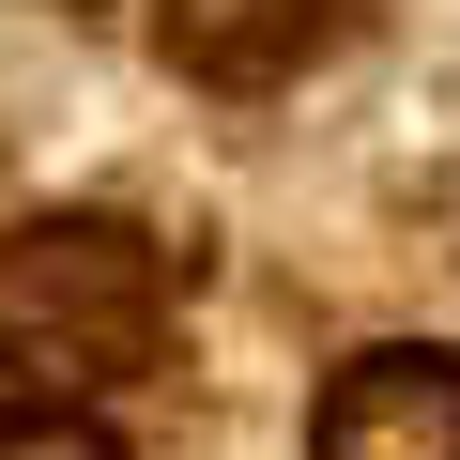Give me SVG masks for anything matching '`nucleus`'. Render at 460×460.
Wrapping results in <instances>:
<instances>
[{
	"label": "nucleus",
	"mask_w": 460,
	"mask_h": 460,
	"mask_svg": "<svg viewBox=\"0 0 460 460\" xmlns=\"http://www.w3.org/2000/svg\"><path fill=\"white\" fill-rule=\"evenodd\" d=\"M169 338V246L123 215H31L0 230V368H31L47 399L154 368Z\"/></svg>",
	"instance_id": "f257e3e1"
},
{
	"label": "nucleus",
	"mask_w": 460,
	"mask_h": 460,
	"mask_svg": "<svg viewBox=\"0 0 460 460\" xmlns=\"http://www.w3.org/2000/svg\"><path fill=\"white\" fill-rule=\"evenodd\" d=\"M323 460H460V353H353L323 384Z\"/></svg>",
	"instance_id": "f03ea898"
},
{
	"label": "nucleus",
	"mask_w": 460,
	"mask_h": 460,
	"mask_svg": "<svg viewBox=\"0 0 460 460\" xmlns=\"http://www.w3.org/2000/svg\"><path fill=\"white\" fill-rule=\"evenodd\" d=\"M154 47L184 77H215V93H261V77H292L323 47V0H154Z\"/></svg>",
	"instance_id": "7ed1b4c3"
},
{
	"label": "nucleus",
	"mask_w": 460,
	"mask_h": 460,
	"mask_svg": "<svg viewBox=\"0 0 460 460\" xmlns=\"http://www.w3.org/2000/svg\"><path fill=\"white\" fill-rule=\"evenodd\" d=\"M0 460H123L77 399H16V414H0Z\"/></svg>",
	"instance_id": "20e7f679"
}]
</instances>
